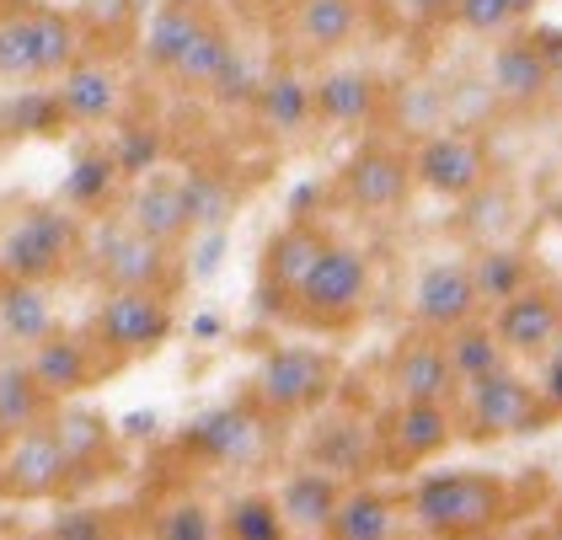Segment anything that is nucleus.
<instances>
[{
    "instance_id": "nucleus-46",
    "label": "nucleus",
    "mask_w": 562,
    "mask_h": 540,
    "mask_svg": "<svg viewBox=\"0 0 562 540\" xmlns=\"http://www.w3.org/2000/svg\"><path fill=\"white\" fill-rule=\"evenodd\" d=\"M558 353H562V333H558Z\"/></svg>"
},
{
    "instance_id": "nucleus-39",
    "label": "nucleus",
    "mask_w": 562,
    "mask_h": 540,
    "mask_svg": "<svg viewBox=\"0 0 562 540\" xmlns=\"http://www.w3.org/2000/svg\"><path fill=\"white\" fill-rule=\"evenodd\" d=\"M450 16L476 33V38H493V33H504L509 22H515V11H509V0H450Z\"/></svg>"
},
{
    "instance_id": "nucleus-12",
    "label": "nucleus",
    "mask_w": 562,
    "mask_h": 540,
    "mask_svg": "<svg viewBox=\"0 0 562 540\" xmlns=\"http://www.w3.org/2000/svg\"><path fill=\"white\" fill-rule=\"evenodd\" d=\"M476 311H482V290H476V273L472 262H456V257H439L418 273L413 284V322L424 333H456L467 327Z\"/></svg>"
},
{
    "instance_id": "nucleus-34",
    "label": "nucleus",
    "mask_w": 562,
    "mask_h": 540,
    "mask_svg": "<svg viewBox=\"0 0 562 540\" xmlns=\"http://www.w3.org/2000/svg\"><path fill=\"white\" fill-rule=\"evenodd\" d=\"M225 530H231L236 540H284L290 519H284L279 498H268V493H247V498L231 503V514H225Z\"/></svg>"
},
{
    "instance_id": "nucleus-20",
    "label": "nucleus",
    "mask_w": 562,
    "mask_h": 540,
    "mask_svg": "<svg viewBox=\"0 0 562 540\" xmlns=\"http://www.w3.org/2000/svg\"><path fill=\"white\" fill-rule=\"evenodd\" d=\"M359 16H364V0H295V5H290V33H295V48H305L311 59L338 54V48L353 43Z\"/></svg>"
},
{
    "instance_id": "nucleus-24",
    "label": "nucleus",
    "mask_w": 562,
    "mask_h": 540,
    "mask_svg": "<svg viewBox=\"0 0 562 540\" xmlns=\"http://www.w3.org/2000/svg\"><path fill=\"white\" fill-rule=\"evenodd\" d=\"M54 434L65 439V450L76 455L81 476H91L97 465H113V423L102 413H87V407H70V402H54Z\"/></svg>"
},
{
    "instance_id": "nucleus-43",
    "label": "nucleus",
    "mask_w": 562,
    "mask_h": 540,
    "mask_svg": "<svg viewBox=\"0 0 562 540\" xmlns=\"http://www.w3.org/2000/svg\"><path fill=\"white\" fill-rule=\"evenodd\" d=\"M509 11H515V22H525V16L541 11V0H509Z\"/></svg>"
},
{
    "instance_id": "nucleus-35",
    "label": "nucleus",
    "mask_w": 562,
    "mask_h": 540,
    "mask_svg": "<svg viewBox=\"0 0 562 540\" xmlns=\"http://www.w3.org/2000/svg\"><path fill=\"white\" fill-rule=\"evenodd\" d=\"M124 177L119 167V156H102V150H87L76 167H70V182H65V199L81 209H97L108 193H113V182Z\"/></svg>"
},
{
    "instance_id": "nucleus-33",
    "label": "nucleus",
    "mask_w": 562,
    "mask_h": 540,
    "mask_svg": "<svg viewBox=\"0 0 562 540\" xmlns=\"http://www.w3.org/2000/svg\"><path fill=\"white\" fill-rule=\"evenodd\" d=\"M258 113H262V124H273V128H301L316 119V97H311V86L295 76V70H279V76H268V81L258 86Z\"/></svg>"
},
{
    "instance_id": "nucleus-2",
    "label": "nucleus",
    "mask_w": 562,
    "mask_h": 540,
    "mask_svg": "<svg viewBox=\"0 0 562 540\" xmlns=\"http://www.w3.org/2000/svg\"><path fill=\"white\" fill-rule=\"evenodd\" d=\"M364 300H370V257L348 241H333L311 268V279L290 294L284 316H295L311 333H344L364 316Z\"/></svg>"
},
{
    "instance_id": "nucleus-36",
    "label": "nucleus",
    "mask_w": 562,
    "mask_h": 540,
    "mask_svg": "<svg viewBox=\"0 0 562 540\" xmlns=\"http://www.w3.org/2000/svg\"><path fill=\"white\" fill-rule=\"evenodd\" d=\"M188 182V204H193V230H220L236 209V193L215 177H182Z\"/></svg>"
},
{
    "instance_id": "nucleus-45",
    "label": "nucleus",
    "mask_w": 562,
    "mask_h": 540,
    "mask_svg": "<svg viewBox=\"0 0 562 540\" xmlns=\"http://www.w3.org/2000/svg\"><path fill=\"white\" fill-rule=\"evenodd\" d=\"M5 11H11V0H0V16H5Z\"/></svg>"
},
{
    "instance_id": "nucleus-17",
    "label": "nucleus",
    "mask_w": 562,
    "mask_h": 540,
    "mask_svg": "<svg viewBox=\"0 0 562 540\" xmlns=\"http://www.w3.org/2000/svg\"><path fill=\"white\" fill-rule=\"evenodd\" d=\"M54 102H59V119H65V124H108V119L119 113V102H124V81H119V70H113L108 59L81 54V59L59 76Z\"/></svg>"
},
{
    "instance_id": "nucleus-14",
    "label": "nucleus",
    "mask_w": 562,
    "mask_h": 540,
    "mask_svg": "<svg viewBox=\"0 0 562 540\" xmlns=\"http://www.w3.org/2000/svg\"><path fill=\"white\" fill-rule=\"evenodd\" d=\"M493 333L504 337V348L515 359H541L558 348L562 333V294L547 284H525L519 294H509L504 305H493Z\"/></svg>"
},
{
    "instance_id": "nucleus-4",
    "label": "nucleus",
    "mask_w": 562,
    "mask_h": 540,
    "mask_svg": "<svg viewBox=\"0 0 562 540\" xmlns=\"http://www.w3.org/2000/svg\"><path fill=\"white\" fill-rule=\"evenodd\" d=\"M81 251V220L70 209L44 204L16 214V225L0 236V273L5 279H27V284H54L70 273Z\"/></svg>"
},
{
    "instance_id": "nucleus-37",
    "label": "nucleus",
    "mask_w": 562,
    "mask_h": 540,
    "mask_svg": "<svg viewBox=\"0 0 562 540\" xmlns=\"http://www.w3.org/2000/svg\"><path fill=\"white\" fill-rule=\"evenodd\" d=\"M81 22L102 43H119L139 27V5L134 0H81Z\"/></svg>"
},
{
    "instance_id": "nucleus-7",
    "label": "nucleus",
    "mask_w": 562,
    "mask_h": 540,
    "mask_svg": "<svg viewBox=\"0 0 562 540\" xmlns=\"http://www.w3.org/2000/svg\"><path fill=\"white\" fill-rule=\"evenodd\" d=\"M338 385V359L322 348H273L258 364L252 380V402L273 417H301L316 413Z\"/></svg>"
},
{
    "instance_id": "nucleus-16",
    "label": "nucleus",
    "mask_w": 562,
    "mask_h": 540,
    "mask_svg": "<svg viewBox=\"0 0 562 540\" xmlns=\"http://www.w3.org/2000/svg\"><path fill=\"white\" fill-rule=\"evenodd\" d=\"M558 81V59L541 48V38H509L504 48H493L487 65V86L504 108H536L547 102V91Z\"/></svg>"
},
{
    "instance_id": "nucleus-29",
    "label": "nucleus",
    "mask_w": 562,
    "mask_h": 540,
    "mask_svg": "<svg viewBox=\"0 0 562 540\" xmlns=\"http://www.w3.org/2000/svg\"><path fill=\"white\" fill-rule=\"evenodd\" d=\"M0 327H5V337H11V342H22V348L44 342V337L54 333V311H48L44 284L5 279V290H0Z\"/></svg>"
},
{
    "instance_id": "nucleus-3",
    "label": "nucleus",
    "mask_w": 562,
    "mask_h": 540,
    "mask_svg": "<svg viewBox=\"0 0 562 540\" xmlns=\"http://www.w3.org/2000/svg\"><path fill=\"white\" fill-rule=\"evenodd\" d=\"M547 423H558V413L547 407L541 385L519 380L509 364L461 385V428H467V439H476V445L519 439V434H536Z\"/></svg>"
},
{
    "instance_id": "nucleus-44",
    "label": "nucleus",
    "mask_w": 562,
    "mask_h": 540,
    "mask_svg": "<svg viewBox=\"0 0 562 540\" xmlns=\"http://www.w3.org/2000/svg\"><path fill=\"white\" fill-rule=\"evenodd\" d=\"M177 5H204V0H177Z\"/></svg>"
},
{
    "instance_id": "nucleus-8",
    "label": "nucleus",
    "mask_w": 562,
    "mask_h": 540,
    "mask_svg": "<svg viewBox=\"0 0 562 540\" xmlns=\"http://www.w3.org/2000/svg\"><path fill=\"white\" fill-rule=\"evenodd\" d=\"M413 177L434 199L467 204L476 188L493 182V156L467 128H434L429 139H418V150H413Z\"/></svg>"
},
{
    "instance_id": "nucleus-42",
    "label": "nucleus",
    "mask_w": 562,
    "mask_h": 540,
    "mask_svg": "<svg viewBox=\"0 0 562 540\" xmlns=\"http://www.w3.org/2000/svg\"><path fill=\"white\" fill-rule=\"evenodd\" d=\"M247 5H252V11H262V16H279V11H290L295 0H247Z\"/></svg>"
},
{
    "instance_id": "nucleus-38",
    "label": "nucleus",
    "mask_w": 562,
    "mask_h": 540,
    "mask_svg": "<svg viewBox=\"0 0 562 540\" xmlns=\"http://www.w3.org/2000/svg\"><path fill=\"white\" fill-rule=\"evenodd\" d=\"M150 530L161 540H210L215 536V514H210L204 503L182 498V503H172V508H161Z\"/></svg>"
},
{
    "instance_id": "nucleus-28",
    "label": "nucleus",
    "mask_w": 562,
    "mask_h": 540,
    "mask_svg": "<svg viewBox=\"0 0 562 540\" xmlns=\"http://www.w3.org/2000/svg\"><path fill=\"white\" fill-rule=\"evenodd\" d=\"M33 27H38V59H44V81H59L81 54H87V22L54 5H33Z\"/></svg>"
},
{
    "instance_id": "nucleus-6",
    "label": "nucleus",
    "mask_w": 562,
    "mask_h": 540,
    "mask_svg": "<svg viewBox=\"0 0 562 540\" xmlns=\"http://www.w3.org/2000/svg\"><path fill=\"white\" fill-rule=\"evenodd\" d=\"M172 294L167 290H102L91 311V337L113 359H145L172 337Z\"/></svg>"
},
{
    "instance_id": "nucleus-13",
    "label": "nucleus",
    "mask_w": 562,
    "mask_h": 540,
    "mask_svg": "<svg viewBox=\"0 0 562 540\" xmlns=\"http://www.w3.org/2000/svg\"><path fill=\"white\" fill-rule=\"evenodd\" d=\"M456 434H461V423L450 413V402H396V413L381 423V450L391 465L413 471L439 450H450Z\"/></svg>"
},
{
    "instance_id": "nucleus-5",
    "label": "nucleus",
    "mask_w": 562,
    "mask_h": 540,
    "mask_svg": "<svg viewBox=\"0 0 562 540\" xmlns=\"http://www.w3.org/2000/svg\"><path fill=\"white\" fill-rule=\"evenodd\" d=\"M70 482H81V465L54 434V423H27L11 428L0 445V498L5 503H44L59 498Z\"/></svg>"
},
{
    "instance_id": "nucleus-25",
    "label": "nucleus",
    "mask_w": 562,
    "mask_h": 540,
    "mask_svg": "<svg viewBox=\"0 0 562 540\" xmlns=\"http://www.w3.org/2000/svg\"><path fill=\"white\" fill-rule=\"evenodd\" d=\"M396 514H402V503L381 493V487H348L344 503H338V514H333V525H327V536L333 540H386L396 530Z\"/></svg>"
},
{
    "instance_id": "nucleus-40",
    "label": "nucleus",
    "mask_w": 562,
    "mask_h": 540,
    "mask_svg": "<svg viewBox=\"0 0 562 540\" xmlns=\"http://www.w3.org/2000/svg\"><path fill=\"white\" fill-rule=\"evenodd\" d=\"M48 536L54 540H97V536H108V525H102V514L70 508V514H59V519L48 525Z\"/></svg>"
},
{
    "instance_id": "nucleus-22",
    "label": "nucleus",
    "mask_w": 562,
    "mask_h": 540,
    "mask_svg": "<svg viewBox=\"0 0 562 540\" xmlns=\"http://www.w3.org/2000/svg\"><path fill=\"white\" fill-rule=\"evenodd\" d=\"M311 97H316V119L322 124H344V128L370 124L375 108H381V86L364 70H333V76H322L311 86Z\"/></svg>"
},
{
    "instance_id": "nucleus-15",
    "label": "nucleus",
    "mask_w": 562,
    "mask_h": 540,
    "mask_svg": "<svg viewBox=\"0 0 562 540\" xmlns=\"http://www.w3.org/2000/svg\"><path fill=\"white\" fill-rule=\"evenodd\" d=\"M391 391H396V402H456L461 374L450 364L445 337L424 333V327H418V337H407L391 353Z\"/></svg>"
},
{
    "instance_id": "nucleus-11",
    "label": "nucleus",
    "mask_w": 562,
    "mask_h": 540,
    "mask_svg": "<svg viewBox=\"0 0 562 540\" xmlns=\"http://www.w3.org/2000/svg\"><path fill=\"white\" fill-rule=\"evenodd\" d=\"M327 247H333V236H327L316 220H290V225L262 247V268H258L262 311H290V294L311 279V268L322 262Z\"/></svg>"
},
{
    "instance_id": "nucleus-32",
    "label": "nucleus",
    "mask_w": 562,
    "mask_h": 540,
    "mask_svg": "<svg viewBox=\"0 0 562 540\" xmlns=\"http://www.w3.org/2000/svg\"><path fill=\"white\" fill-rule=\"evenodd\" d=\"M472 273H476V290H482V305H504L509 294H519L525 284H536V279H530V257L519 247H504V241L476 251Z\"/></svg>"
},
{
    "instance_id": "nucleus-19",
    "label": "nucleus",
    "mask_w": 562,
    "mask_h": 540,
    "mask_svg": "<svg viewBox=\"0 0 562 540\" xmlns=\"http://www.w3.org/2000/svg\"><path fill=\"white\" fill-rule=\"evenodd\" d=\"M27 364H33L38 385H44L54 402H70V396H81L91 380H97L91 342H87V337H76V333H65V327H54L44 342H33Z\"/></svg>"
},
{
    "instance_id": "nucleus-26",
    "label": "nucleus",
    "mask_w": 562,
    "mask_h": 540,
    "mask_svg": "<svg viewBox=\"0 0 562 540\" xmlns=\"http://www.w3.org/2000/svg\"><path fill=\"white\" fill-rule=\"evenodd\" d=\"M338 503H344V487H338V476H327V471H295V476L279 487L284 519L301 525V530H327L333 514H338Z\"/></svg>"
},
{
    "instance_id": "nucleus-10",
    "label": "nucleus",
    "mask_w": 562,
    "mask_h": 540,
    "mask_svg": "<svg viewBox=\"0 0 562 540\" xmlns=\"http://www.w3.org/2000/svg\"><path fill=\"white\" fill-rule=\"evenodd\" d=\"M97 284L102 290H167L172 294V247L134 230L130 220L97 236Z\"/></svg>"
},
{
    "instance_id": "nucleus-9",
    "label": "nucleus",
    "mask_w": 562,
    "mask_h": 540,
    "mask_svg": "<svg viewBox=\"0 0 562 540\" xmlns=\"http://www.w3.org/2000/svg\"><path fill=\"white\" fill-rule=\"evenodd\" d=\"M418 177H413V156L396 150L386 139H364L338 171V193L348 209L359 214H396L413 199Z\"/></svg>"
},
{
    "instance_id": "nucleus-47",
    "label": "nucleus",
    "mask_w": 562,
    "mask_h": 540,
    "mask_svg": "<svg viewBox=\"0 0 562 540\" xmlns=\"http://www.w3.org/2000/svg\"><path fill=\"white\" fill-rule=\"evenodd\" d=\"M0 503H5V498H0Z\"/></svg>"
},
{
    "instance_id": "nucleus-18",
    "label": "nucleus",
    "mask_w": 562,
    "mask_h": 540,
    "mask_svg": "<svg viewBox=\"0 0 562 540\" xmlns=\"http://www.w3.org/2000/svg\"><path fill=\"white\" fill-rule=\"evenodd\" d=\"M124 220H130L134 230H145V236H156V241H188L193 236V204H188V182L182 177H161V171H150L139 188L130 193V209H124Z\"/></svg>"
},
{
    "instance_id": "nucleus-41",
    "label": "nucleus",
    "mask_w": 562,
    "mask_h": 540,
    "mask_svg": "<svg viewBox=\"0 0 562 540\" xmlns=\"http://www.w3.org/2000/svg\"><path fill=\"white\" fill-rule=\"evenodd\" d=\"M541 396H547V407L562 417V353H552V364L541 374Z\"/></svg>"
},
{
    "instance_id": "nucleus-23",
    "label": "nucleus",
    "mask_w": 562,
    "mask_h": 540,
    "mask_svg": "<svg viewBox=\"0 0 562 540\" xmlns=\"http://www.w3.org/2000/svg\"><path fill=\"white\" fill-rule=\"evenodd\" d=\"M210 22V11L204 5H177V0H161L156 11H150V22H145V59L161 70V76H172L177 59L188 54V43L199 38V27Z\"/></svg>"
},
{
    "instance_id": "nucleus-27",
    "label": "nucleus",
    "mask_w": 562,
    "mask_h": 540,
    "mask_svg": "<svg viewBox=\"0 0 562 540\" xmlns=\"http://www.w3.org/2000/svg\"><path fill=\"white\" fill-rule=\"evenodd\" d=\"M0 81H44V59H38V27H33V5L11 0V11L0 16Z\"/></svg>"
},
{
    "instance_id": "nucleus-21",
    "label": "nucleus",
    "mask_w": 562,
    "mask_h": 540,
    "mask_svg": "<svg viewBox=\"0 0 562 540\" xmlns=\"http://www.w3.org/2000/svg\"><path fill=\"white\" fill-rule=\"evenodd\" d=\"M262 445V423L247 407H220V413L199 417L188 434H182V450H193V455L204 460H247L252 450Z\"/></svg>"
},
{
    "instance_id": "nucleus-1",
    "label": "nucleus",
    "mask_w": 562,
    "mask_h": 540,
    "mask_svg": "<svg viewBox=\"0 0 562 540\" xmlns=\"http://www.w3.org/2000/svg\"><path fill=\"white\" fill-rule=\"evenodd\" d=\"M509 508L515 493L493 471H445V476H424L407 493V514L429 536H487L509 519Z\"/></svg>"
},
{
    "instance_id": "nucleus-31",
    "label": "nucleus",
    "mask_w": 562,
    "mask_h": 540,
    "mask_svg": "<svg viewBox=\"0 0 562 540\" xmlns=\"http://www.w3.org/2000/svg\"><path fill=\"white\" fill-rule=\"evenodd\" d=\"M54 413V396L38 385L33 364H0V434L44 423Z\"/></svg>"
},
{
    "instance_id": "nucleus-30",
    "label": "nucleus",
    "mask_w": 562,
    "mask_h": 540,
    "mask_svg": "<svg viewBox=\"0 0 562 540\" xmlns=\"http://www.w3.org/2000/svg\"><path fill=\"white\" fill-rule=\"evenodd\" d=\"M445 348H450V364L461 374V385L467 380H482V374L504 370L509 364V348H504V337L493 333V322H467V327H456V333H445Z\"/></svg>"
}]
</instances>
